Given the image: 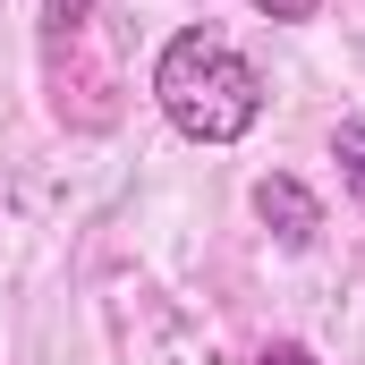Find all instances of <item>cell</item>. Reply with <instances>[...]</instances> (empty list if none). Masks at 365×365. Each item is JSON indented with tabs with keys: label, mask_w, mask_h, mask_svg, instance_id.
Returning <instances> with one entry per match:
<instances>
[{
	"label": "cell",
	"mask_w": 365,
	"mask_h": 365,
	"mask_svg": "<svg viewBox=\"0 0 365 365\" xmlns=\"http://www.w3.org/2000/svg\"><path fill=\"white\" fill-rule=\"evenodd\" d=\"M86 9L93 0H43V43H68V34L86 26Z\"/></svg>",
	"instance_id": "obj_4"
},
{
	"label": "cell",
	"mask_w": 365,
	"mask_h": 365,
	"mask_svg": "<svg viewBox=\"0 0 365 365\" xmlns=\"http://www.w3.org/2000/svg\"><path fill=\"white\" fill-rule=\"evenodd\" d=\"M255 365H323V357H314V349H297V340H280V349H264Z\"/></svg>",
	"instance_id": "obj_6"
},
{
	"label": "cell",
	"mask_w": 365,
	"mask_h": 365,
	"mask_svg": "<svg viewBox=\"0 0 365 365\" xmlns=\"http://www.w3.org/2000/svg\"><path fill=\"white\" fill-rule=\"evenodd\" d=\"M247 9H264V17H272V26H306V17H314V9H323V0H247Z\"/></svg>",
	"instance_id": "obj_5"
},
{
	"label": "cell",
	"mask_w": 365,
	"mask_h": 365,
	"mask_svg": "<svg viewBox=\"0 0 365 365\" xmlns=\"http://www.w3.org/2000/svg\"><path fill=\"white\" fill-rule=\"evenodd\" d=\"M255 221L272 230V238H280V247H289V255L323 238V204H314L306 187L289 179V170H272V179H255Z\"/></svg>",
	"instance_id": "obj_2"
},
{
	"label": "cell",
	"mask_w": 365,
	"mask_h": 365,
	"mask_svg": "<svg viewBox=\"0 0 365 365\" xmlns=\"http://www.w3.org/2000/svg\"><path fill=\"white\" fill-rule=\"evenodd\" d=\"M153 102L187 145H238L264 119V77L238 43H221L204 26H179L153 60Z\"/></svg>",
	"instance_id": "obj_1"
},
{
	"label": "cell",
	"mask_w": 365,
	"mask_h": 365,
	"mask_svg": "<svg viewBox=\"0 0 365 365\" xmlns=\"http://www.w3.org/2000/svg\"><path fill=\"white\" fill-rule=\"evenodd\" d=\"M331 162H340V187H349V204L365 212V119H340V128H331Z\"/></svg>",
	"instance_id": "obj_3"
}]
</instances>
